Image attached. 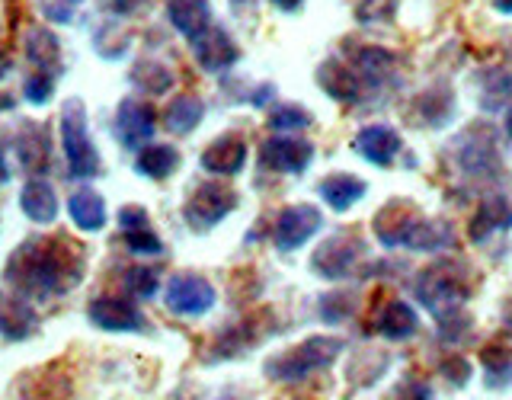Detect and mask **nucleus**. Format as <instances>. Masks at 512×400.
Instances as JSON below:
<instances>
[{
	"mask_svg": "<svg viewBox=\"0 0 512 400\" xmlns=\"http://www.w3.org/2000/svg\"><path fill=\"white\" fill-rule=\"evenodd\" d=\"M68 215L80 231L96 234L106 228V199L90 186H80L68 199Z\"/></svg>",
	"mask_w": 512,
	"mask_h": 400,
	"instance_id": "obj_23",
	"label": "nucleus"
},
{
	"mask_svg": "<svg viewBox=\"0 0 512 400\" xmlns=\"http://www.w3.org/2000/svg\"><path fill=\"white\" fill-rule=\"evenodd\" d=\"M7 71H10V58H0V80H4Z\"/></svg>",
	"mask_w": 512,
	"mask_h": 400,
	"instance_id": "obj_45",
	"label": "nucleus"
},
{
	"mask_svg": "<svg viewBox=\"0 0 512 400\" xmlns=\"http://www.w3.org/2000/svg\"><path fill=\"white\" fill-rule=\"evenodd\" d=\"M84 4V0H48L45 4V13L52 23H71V16L77 13V7Z\"/></svg>",
	"mask_w": 512,
	"mask_h": 400,
	"instance_id": "obj_39",
	"label": "nucleus"
},
{
	"mask_svg": "<svg viewBox=\"0 0 512 400\" xmlns=\"http://www.w3.org/2000/svg\"><path fill=\"white\" fill-rule=\"evenodd\" d=\"M231 4H234V7H250L253 0H231Z\"/></svg>",
	"mask_w": 512,
	"mask_h": 400,
	"instance_id": "obj_47",
	"label": "nucleus"
},
{
	"mask_svg": "<svg viewBox=\"0 0 512 400\" xmlns=\"http://www.w3.org/2000/svg\"><path fill=\"white\" fill-rule=\"evenodd\" d=\"M39 330V311L16 288L0 292V336L10 343H23Z\"/></svg>",
	"mask_w": 512,
	"mask_h": 400,
	"instance_id": "obj_13",
	"label": "nucleus"
},
{
	"mask_svg": "<svg viewBox=\"0 0 512 400\" xmlns=\"http://www.w3.org/2000/svg\"><path fill=\"white\" fill-rule=\"evenodd\" d=\"M375 330L384 340L400 343V340H410V336L420 330V317H416V311L407 301H388L375 317Z\"/></svg>",
	"mask_w": 512,
	"mask_h": 400,
	"instance_id": "obj_24",
	"label": "nucleus"
},
{
	"mask_svg": "<svg viewBox=\"0 0 512 400\" xmlns=\"http://www.w3.org/2000/svg\"><path fill=\"white\" fill-rule=\"evenodd\" d=\"M506 135L512 138V109L506 112Z\"/></svg>",
	"mask_w": 512,
	"mask_h": 400,
	"instance_id": "obj_46",
	"label": "nucleus"
},
{
	"mask_svg": "<svg viewBox=\"0 0 512 400\" xmlns=\"http://www.w3.org/2000/svg\"><path fill=\"white\" fill-rule=\"evenodd\" d=\"M13 148L20 154L23 170H29L32 176H42L52 167V141H48V132L36 122L20 125V132L13 138Z\"/></svg>",
	"mask_w": 512,
	"mask_h": 400,
	"instance_id": "obj_19",
	"label": "nucleus"
},
{
	"mask_svg": "<svg viewBox=\"0 0 512 400\" xmlns=\"http://www.w3.org/2000/svg\"><path fill=\"white\" fill-rule=\"evenodd\" d=\"M26 58L36 71L61 74V42L55 32L45 26H32L26 32Z\"/></svg>",
	"mask_w": 512,
	"mask_h": 400,
	"instance_id": "obj_25",
	"label": "nucleus"
},
{
	"mask_svg": "<svg viewBox=\"0 0 512 400\" xmlns=\"http://www.w3.org/2000/svg\"><path fill=\"white\" fill-rule=\"evenodd\" d=\"M509 330H512V311H509Z\"/></svg>",
	"mask_w": 512,
	"mask_h": 400,
	"instance_id": "obj_48",
	"label": "nucleus"
},
{
	"mask_svg": "<svg viewBox=\"0 0 512 400\" xmlns=\"http://www.w3.org/2000/svg\"><path fill=\"white\" fill-rule=\"evenodd\" d=\"M199 164L205 173H212V176H237L247 164V141L234 132L221 135L202 151Z\"/></svg>",
	"mask_w": 512,
	"mask_h": 400,
	"instance_id": "obj_18",
	"label": "nucleus"
},
{
	"mask_svg": "<svg viewBox=\"0 0 512 400\" xmlns=\"http://www.w3.org/2000/svg\"><path fill=\"white\" fill-rule=\"evenodd\" d=\"M317 84H320V90L330 96V100L346 103V106L359 103L362 93H365L362 74L352 68V64H343L340 58H330V61L320 64V68H317Z\"/></svg>",
	"mask_w": 512,
	"mask_h": 400,
	"instance_id": "obj_14",
	"label": "nucleus"
},
{
	"mask_svg": "<svg viewBox=\"0 0 512 400\" xmlns=\"http://www.w3.org/2000/svg\"><path fill=\"white\" fill-rule=\"evenodd\" d=\"M512 100V77L503 68H490L480 74V106L496 112Z\"/></svg>",
	"mask_w": 512,
	"mask_h": 400,
	"instance_id": "obj_31",
	"label": "nucleus"
},
{
	"mask_svg": "<svg viewBox=\"0 0 512 400\" xmlns=\"http://www.w3.org/2000/svg\"><path fill=\"white\" fill-rule=\"evenodd\" d=\"M349 48V64L362 74L365 84H384V80L391 77L394 71V55L388 52V48L381 45H359V42H346Z\"/></svg>",
	"mask_w": 512,
	"mask_h": 400,
	"instance_id": "obj_20",
	"label": "nucleus"
},
{
	"mask_svg": "<svg viewBox=\"0 0 512 400\" xmlns=\"http://www.w3.org/2000/svg\"><path fill=\"white\" fill-rule=\"evenodd\" d=\"M320 228H324V215H320L317 205H288L282 208L276 228H272V244L279 253H292L308 244Z\"/></svg>",
	"mask_w": 512,
	"mask_h": 400,
	"instance_id": "obj_8",
	"label": "nucleus"
},
{
	"mask_svg": "<svg viewBox=\"0 0 512 400\" xmlns=\"http://www.w3.org/2000/svg\"><path fill=\"white\" fill-rule=\"evenodd\" d=\"M468 330H471V317L464 311H452V314L439 317V340H445V343L464 340V333Z\"/></svg>",
	"mask_w": 512,
	"mask_h": 400,
	"instance_id": "obj_38",
	"label": "nucleus"
},
{
	"mask_svg": "<svg viewBox=\"0 0 512 400\" xmlns=\"http://www.w3.org/2000/svg\"><path fill=\"white\" fill-rule=\"evenodd\" d=\"M122 285H125V292L132 295V298H154L157 295V288H160V276H157V269L154 266H128L122 272Z\"/></svg>",
	"mask_w": 512,
	"mask_h": 400,
	"instance_id": "obj_34",
	"label": "nucleus"
},
{
	"mask_svg": "<svg viewBox=\"0 0 512 400\" xmlns=\"http://www.w3.org/2000/svg\"><path fill=\"white\" fill-rule=\"evenodd\" d=\"M23 397L26 400H71L68 381H58V368H42V372L29 375V381H23Z\"/></svg>",
	"mask_w": 512,
	"mask_h": 400,
	"instance_id": "obj_32",
	"label": "nucleus"
},
{
	"mask_svg": "<svg viewBox=\"0 0 512 400\" xmlns=\"http://www.w3.org/2000/svg\"><path fill=\"white\" fill-rule=\"evenodd\" d=\"M455 160L461 173L468 176H490L500 170V151H496V138L484 132V125H474L468 135H461L455 144Z\"/></svg>",
	"mask_w": 512,
	"mask_h": 400,
	"instance_id": "obj_11",
	"label": "nucleus"
},
{
	"mask_svg": "<svg viewBox=\"0 0 512 400\" xmlns=\"http://www.w3.org/2000/svg\"><path fill=\"white\" fill-rule=\"evenodd\" d=\"M215 285L202 279V276H192V272H180L167 282V292H164V304L173 314H183V317H202L215 308Z\"/></svg>",
	"mask_w": 512,
	"mask_h": 400,
	"instance_id": "obj_7",
	"label": "nucleus"
},
{
	"mask_svg": "<svg viewBox=\"0 0 512 400\" xmlns=\"http://www.w3.org/2000/svg\"><path fill=\"white\" fill-rule=\"evenodd\" d=\"M484 365H487V384H490V388H509V384H512V356H509V352L487 349Z\"/></svg>",
	"mask_w": 512,
	"mask_h": 400,
	"instance_id": "obj_35",
	"label": "nucleus"
},
{
	"mask_svg": "<svg viewBox=\"0 0 512 400\" xmlns=\"http://www.w3.org/2000/svg\"><path fill=\"white\" fill-rule=\"evenodd\" d=\"M138 0H106V7L109 10H116V13H128V10H135Z\"/></svg>",
	"mask_w": 512,
	"mask_h": 400,
	"instance_id": "obj_43",
	"label": "nucleus"
},
{
	"mask_svg": "<svg viewBox=\"0 0 512 400\" xmlns=\"http://www.w3.org/2000/svg\"><path fill=\"white\" fill-rule=\"evenodd\" d=\"M340 352H343V343L336 340V336H311V340L292 346L288 352H282V356H272L263 372L269 381L295 384V381H304V378L330 368L336 359H340Z\"/></svg>",
	"mask_w": 512,
	"mask_h": 400,
	"instance_id": "obj_2",
	"label": "nucleus"
},
{
	"mask_svg": "<svg viewBox=\"0 0 512 400\" xmlns=\"http://www.w3.org/2000/svg\"><path fill=\"white\" fill-rule=\"evenodd\" d=\"M202 119H205V103L199 100V96H192V93L189 96H176V100L164 112V125L170 128L173 135L196 132Z\"/></svg>",
	"mask_w": 512,
	"mask_h": 400,
	"instance_id": "obj_29",
	"label": "nucleus"
},
{
	"mask_svg": "<svg viewBox=\"0 0 512 400\" xmlns=\"http://www.w3.org/2000/svg\"><path fill=\"white\" fill-rule=\"evenodd\" d=\"M272 7L282 10V13H298L304 7V0H269Z\"/></svg>",
	"mask_w": 512,
	"mask_h": 400,
	"instance_id": "obj_42",
	"label": "nucleus"
},
{
	"mask_svg": "<svg viewBox=\"0 0 512 400\" xmlns=\"http://www.w3.org/2000/svg\"><path fill=\"white\" fill-rule=\"evenodd\" d=\"M365 189L368 186L359 180V176L333 173V176H327L324 183H320V199H324L333 212H349V208L365 196Z\"/></svg>",
	"mask_w": 512,
	"mask_h": 400,
	"instance_id": "obj_27",
	"label": "nucleus"
},
{
	"mask_svg": "<svg viewBox=\"0 0 512 400\" xmlns=\"http://www.w3.org/2000/svg\"><path fill=\"white\" fill-rule=\"evenodd\" d=\"M314 160V144L298 135H272L260 144V167L272 173H304Z\"/></svg>",
	"mask_w": 512,
	"mask_h": 400,
	"instance_id": "obj_9",
	"label": "nucleus"
},
{
	"mask_svg": "<svg viewBox=\"0 0 512 400\" xmlns=\"http://www.w3.org/2000/svg\"><path fill=\"white\" fill-rule=\"evenodd\" d=\"M442 375L452 381L455 388H461V384H468V378H471V365L464 359H448V362H442Z\"/></svg>",
	"mask_w": 512,
	"mask_h": 400,
	"instance_id": "obj_40",
	"label": "nucleus"
},
{
	"mask_svg": "<svg viewBox=\"0 0 512 400\" xmlns=\"http://www.w3.org/2000/svg\"><path fill=\"white\" fill-rule=\"evenodd\" d=\"M512 228V202L503 196H493L477 208V215L471 218V240H487L490 234H500Z\"/></svg>",
	"mask_w": 512,
	"mask_h": 400,
	"instance_id": "obj_26",
	"label": "nucleus"
},
{
	"mask_svg": "<svg viewBox=\"0 0 512 400\" xmlns=\"http://www.w3.org/2000/svg\"><path fill=\"white\" fill-rule=\"evenodd\" d=\"M87 256L68 237H32L20 244L7 260L4 282L20 295L58 298L84 279Z\"/></svg>",
	"mask_w": 512,
	"mask_h": 400,
	"instance_id": "obj_1",
	"label": "nucleus"
},
{
	"mask_svg": "<svg viewBox=\"0 0 512 400\" xmlns=\"http://www.w3.org/2000/svg\"><path fill=\"white\" fill-rule=\"evenodd\" d=\"M413 295H416V301H420L429 314L445 317V314H452V311H461V304L468 301L471 288H468V282H464V279H458L448 266L432 263V266H426L420 276L413 279Z\"/></svg>",
	"mask_w": 512,
	"mask_h": 400,
	"instance_id": "obj_4",
	"label": "nucleus"
},
{
	"mask_svg": "<svg viewBox=\"0 0 512 400\" xmlns=\"http://www.w3.org/2000/svg\"><path fill=\"white\" fill-rule=\"evenodd\" d=\"M221 400H237V397H221Z\"/></svg>",
	"mask_w": 512,
	"mask_h": 400,
	"instance_id": "obj_49",
	"label": "nucleus"
},
{
	"mask_svg": "<svg viewBox=\"0 0 512 400\" xmlns=\"http://www.w3.org/2000/svg\"><path fill=\"white\" fill-rule=\"evenodd\" d=\"M180 167V151L173 144H144L135 157V170L148 180H167Z\"/></svg>",
	"mask_w": 512,
	"mask_h": 400,
	"instance_id": "obj_28",
	"label": "nucleus"
},
{
	"mask_svg": "<svg viewBox=\"0 0 512 400\" xmlns=\"http://www.w3.org/2000/svg\"><path fill=\"white\" fill-rule=\"evenodd\" d=\"M362 256H365V240L359 234H333L314 250L311 272H317V276L327 282L346 279Z\"/></svg>",
	"mask_w": 512,
	"mask_h": 400,
	"instance_id": "obj_6",
	"label": "nucleus"
},
{
	"mask_svg": "<svg viewBox=\"0 0 512 400\" xmlns=\"http://www.w3.org/2000/svg\"><path fill=\"white\" fill-rule=\"evenodd\" d=\"M55 84H58V74H45V71H32L23 84V96L32 103V106H42L52 100L55 93Z\"/></svg>",
	"mask_w": 512,
	"mask_h": 400,
	"instance_id": "obj_36",
	"label": "nucleus"
},
{
	"mask_svg": "<svg viewBox=\"0 0 512 400\" xmlns=\"http://www.w3.org/2000/svg\"><path fill=\"white\" fill-rule=\"evenodd\" d=\"M20 208L29 221L52 224L58 218V196H55L52 183L42 180V176H32L20 192Z\"/></svg>",
	"mask_w": 512,
	"mask_h": 400,
	"instance_id": "obj_22",
	"label": "nucleus"
},
{
	"mask_svg": "<svg viewBox=\"0 0 512 400\" xmlns=\"http://www.w3.org/2000/svg\"><path fill=\"white\" fill-rule=\"evenodd\" d=\"M157 132V112L151 103L144 100H135V96H125L119 103V112H116V135L125 148L132 151H141L144 144H148Z\"/></svg>",
	"mask_w": 512,
	"mask_h": 400,
	"instance_id": "obj_12",
	"label": "nucleus"
},
{
	"mask_svg": "<svg viewBox=\"0 0 512 400\" xmlns=\"http://www.w3.org/2000/svg\"><path fill=\"white\" fill-rule=\"evenodd\" d=\"M87 317L93 327H100L106 333H138L148 327L141 308H135V301L119 298V295H103V298H93Z\"/></svg>",
	"mask_w": 512,
	"mask_h": 400,
	"instance_id": "obj_10",
	"label": "nucleus"
},
{
	"mask_svg": "<svg viewBox=\"0 0 512 400\" xmlns=\"http://www.w3.org/2000/svg\"><path fill=\"white\" fill-rule=\"evenodd\" d=\"M173 80L176 77H173V71L167 68V64H160L154 58H144L132 68V84L141 93H148V96H164L173 87Z\"/></svg>",
	"mask_w": 512,
	"mask_h": 400,
	"instance_id": "obj_30",
	"label": "nucleus"
},
{
	"mask_svg": "<svg viewBox=\"0 0 512 400\" xmlns=\"http://www.w3.org/2000/svg\"><path fill=\"white\" fill-rule=\"evenodd\" d=\"M61 148H64V160H68L71 180H96L100 176L103 164L90 138L87 106L77 96L61 106Z\"/></svg>",
	"mask_w": 512,
	"mask_h": 400,
	"instance_id": "obj_3",
	"label": "nucleus"
},
{
	"mask_svg": "<svg viewBox=\"0 0 512 400\" xmlns=\"http://www.w3.org/2000/svg\"><path fill=\"white\" fill-rule=\"evenodd\" d=\"M391 13H394V0H359L356 20L362 26H375V23L391 20Z\"/></svg>",
	"mask_w": 512,
	"mask_h": 400,
	"instance_id": "obj_37",
	"label": "nucleus"
},
{
	"mask_svg": "<svg viewBox=\"0 0 512 400\" xmlns=\"http://www.w3.org/2000/svg\"><path fill=\"white\" fill-rule=\"evenodd\" d=\"M192 55H196V61L208 74H221L240 58V48L218 23H212V29H205L202 36L192 42Z\"/></svg>",
	"mask_w": 512,
	"mask_h": 400,
	"instance_id": "obj_17",
	"label": "nucleus"
},
{
	"mask_svg": "<svg viewBox=\"0 0 512 400\" xmlns=\"http://www.w3.org/2000/svg\"><path fill=\"white\" fill-rule=\"evenodd\" d=\"M119 231L125 247L135 256H160L164 253V240L154 231V224L141 205H125L119 212Z\"/></svg>",
	"mask_w": 512,
	"mask_h": 400,
	"instance_id": "obj_15",
	"label": "nucleus"
},
{
	"mask_svg": "<svg viewBox=\"0 0 512 400\" xmlns=\"http://www.w3.org/2000/svg\"><path fill=\"white\" fill-rule=\"evenodd\" d=\"M397 400H432V394L426 384H407V388L397 394Z\"/></svg>",
	"mask_w": 512,
	"mask_h": 400,
	"instance_id": "obj_41",
	"label": "nucleus"
},
{
	"mask_svg": "<svg viewBox=\"0 0 512 400\" xmlns=\"http://www.w3.org/2000/svg\"><path fill=\"white\" fill-rule=\"evenodd\" d=\"M234 208H237V192L228 183L205 180L189 192V199L183 205V218L196 234H205L228 218Z\"/></svg>",
	"mask_w": 512,
	"mask_h": 400,
	"instance_id": "obj_5",
	"label": "nucleus"
},
{
	"mask_svg": "<svg viewBox=\"0 0 512 400\" xmlns=\"http://www.w3.org/2000/svg\"><path fill=\"white\" fill-rule=\"evenodd\" d=\"M167 16L173 29L186 36L189 42H196L205 29H212V7H208V0H170L167 4Z\"/></svg>",
	"mask_w": 512,
	"mask_h": 400,
	"instance_id": "obj_21",
	"label": "nucleus"
},
{
	"mask_svg": "<svg viewBox=\"0 0 512 400\" xmlns=\"http://www.w3.org/2000/svg\"><path fill=\"white\" fill-rule=\"evenodd\" d=\"M352 148H356V154L362 160H368V164L391 167L400 148H404V141H400V135L391 125H365V128H359V135L352 138Z\"/></svg>",
	"mask_w": 512,
	"mask_h": 400,
	"instance_id": "obj_16",
	"label": "nucleus"
},
{
	"mask_svg": "<svg viewBox=\"0 0 512 400\" xmlns=\"http://www.w3.org/2000/svg\"><path fill=\"white\" fill-rule=\"evenodd\" d=\"M10 180V164H7V148H4V141H0V183H7Z\"/></svg>",
	"mask_w": 512,
	"mask_h": 400,
	"instance_id": "obj_44",
	"label": "nucleus"
},
{
	"mask_svg": "<svg viewBox=\"0 0 512 400\" xmlns=\"http://www.w3.org/2000/svg\"><path fill=\"white\" fill-rule=\"evenodd\" d=\"M311 125H314V116L298 103H282V106L272 109V116H269V128L276 135H295V132H304V128H311Z\"/></svg>",
	"mask_w": 512,
	"mask_h": 400,
	"instance_id": "obj_33",
	"label": "nucleus"
}]
</instances>
